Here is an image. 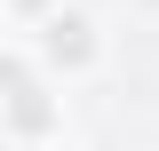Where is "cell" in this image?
<instances>
[{"mask_svg": "<svg viewBox=\"0 0 159 151\" xmlns=\"http://www.w3.org/2000/svg\"><path fill=\"white\" fill-rule=\"evenodd\" d=\"M24 48H32V64L56 80V88H72V80H96L103 72V48H111V40H103V24L72 0V8H56L40 32H24Z\"/></svg>", "mask_w": 159, "mask_h": 151, "instance_id": "obj_2", "label": "cell"}, {"mask_svg": "<svg viewBox=\"0 0 159 151\" xmlns=\"http://www.w3.org/2000/svg\"><path fill=\"white\" fill-rule=\"evenodd\" d=\"M127 8H143V16H159V0H127Z\"/></svg>", "mask_w": 159, "mask_h": 151, "instance_id": "obj_4", "label": "cell"}, {"mask_svg": "<svg viewBox=\"0 0 159 151\" xmlns=\"http://www.w3.org/2000/svg\"><path fill=\"white\" fill-rule=\"evenodd\" d=\"M56 8H72V0H8V24H16V40H24V32H40Z\"/></svg>", "mask_w": 159, "mask_h": 151, "instance_id": "obj_3", "label": "cell"}, {"mask_svg": "<svg viewBox=\"0 0 159 151\" xmlns=\"http://www.w3.org/2000/svg\"><path fill=\"white\" fill-rule=\"evenodd\" d=\"M0 135L8 151H64V88L32 64L24 40H8L0 56Z\"/></svg>", "mask_w": 159, "mask_h": 151, "instance_id": "obj_1", "label": "cell"}]
</instances>
